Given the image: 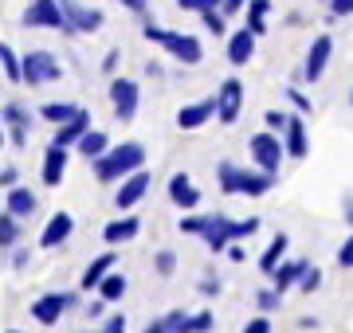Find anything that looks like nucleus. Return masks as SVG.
<instances>
[{
  "label": "nucleus",
  "mask_w": 353,
  "mask_h": 333,
  "mask_svg": "<svg viewBox=\"0 0 353 333\" xmlns=\"http://www.w3.org/2000/svg\"><path fill=\"white\" fill-rule=\"evenodd\" d=\"M287 122H290L287 114H279V110H267V129H271V133H287Z\"/></svg>",
  "instance_id": "obj_40"
},
{
  "label": "nucleus",
  "mask_w": 353,
  "mask_h": 333,
  "mask_svg": "<svg viewBox=\"0 0 353 333\" xmlns=\"http://www.w3.org/2000/svg\"><path fill=\"white\" fill-rule=\"evenodd\" d=\"M169 196H173V204H176V208H185V212H192V208H196V200H201L196 184H192L185 173H176V177L169 180Z\"/></svg>",
  "instance_id": "obj_20"
},
{
  "label": "nucleus",
  "mask_w": 353,
  "mask_h": 333,
  "mask_svg": "<svg viewBox=\"0 0 353 333\" xmlns=\"http://www.w3.org/2000/svg\"><path fill=\"white\" fill-rule=\"evenodd\" d=\"M310 267V263H303V259H283L275 267V275H271V286H275L279 294H287L290 286H299V279H303V270Z\"/></svg>",
  "instance_id": "obj_16"
},
{
  "label": "nucleus",
  "mask_w": 353,
  "mask_h": 333,
  "mask_svg": "<svg viewBox=\"0 0 353 333\" xmlns=\"http://www.w3.org/2000/svg\"><path fill=\"white\" fill-rule=\"evenodd\" d=\"M75 306V294H43V298H36L32 302V318L39 321V325H55V321L63 318V310H71Z\"/></svg>",
  "instance_id": "obj_8"
},
{
  "label": "nucleus",
  "mask_w": 353,
  "mask_h": 333,
  "mask_svg": "<svg viewBox=\"0 0 353 333\" xmlns=\"http://www.w3.org/2000/svg\"><path fill=\"white\" fill-rule=\"evenodd\" d=\"M63 173H67V145H55L51 141V149L43 153V184H63Z\"/></svg>",
  "instance_id": "obj_17"
},
{
  "label": "nucleus",
  "mask_w": 353,
  "mask_h": 333,
  "mask_svg": "<svg viewBox=\"0 0 353 333\" xmlns=\"http://www.w3.org/2000/svg\"><path fill=\"white\" fill-rule=\"evenodd\" d=\"M318 286H322V270H318V267H306L303 279H299V290H303V294H314Z\"/></svg>",
  "instance_id": "obj_38"
},
{
  "label": "nucleus",
  "mask_w": 353,
  "mask_h": 333,
  "mask_svg": "<svg viewBox=\"0 0 353 333\" xmlns=\"http://www.w3.org/2000/svg\"><path fill=\"white\" fill-rule=\"evenodd\" d=\"M4 141H8V129H4V118H0V149H4Z\"/></svg>",
  "instance_id": "obj_57"
},
{
  "label": "nucleus",
  "mask_w": 353,
  "mask_h": 333,
  "mask_svg": "<svg viewBox=\"0 0 353 333\" xmlns=\"http://www.w3.org/2000/svg\"><path fill=\"white\" fill-rule=\"evenodd\" d=\"M243 333H271V321H267V318H252L248 325H243Z\"/></svg>",
  "instance_id": "obj_45"
},
{
  "label": "nucleus",
  "mask_w": 353,
  "mask_h": 333,
  "mask_svg": "<svg viewBox=\"0 0 353 333\" xmlns=\"http://www.w3.org/2000/svg\"><path fill=\"white\" fill-rule=\"evenodd\" d=\"M243 8H248V0H224V16H236Z\"/></svg>",
  "instance_id": "obj_51"
},
{
  "label": "nucleus",
  "mask_w": 353,
  "mask_h": 333,
  "mask_svg": "<svg viewBox=\"0 0 353 333\" xmlns=\"http://www.w3.org/2000/svg\"><path fill=\"white\" fill-rule=\"evenodd\" d=\"M102 71H118V52H110L106 59H102Z\"/></svg>",
  "instance_id": "obj_55"
},
{
  "label": "nucleus",
  "mask_w": 353,
  "mask_h": 333,
  "mask_svg": "<svg viewBox=\"0 0 353 333\" xmlns=\"http://www.w3.org/2000/svg\"><path fill=\"white\" fill-rule=\"evenodd\" d=\"M212 114H216V98H204V103L185 106V110L176 114V126H181V129H196V126H204Z\"/></svg>",
  "instance_id": "obj_22"
},
{
  "label": "nucleus",
  "mask_w": 353,
  "mask_h": 333,
  "mask_svg": "<svg viewBox=\"0 0 353 333\" xmlns=\"http://www.w3.org/2000/svg\"><path fill=\"white\" fill-rule=\"evenodd\" d=\"M165 321H169V333H181L185 330V321H189V314H185V310H169Z\"/></svg>",
  "instance_id": "obj_41"
},
{
  "label": "nucleus",
  "mask_w": 353,
  "mask_h": 333,
  "mask_svg": "<svg viewBox=\"0 0 353 333\" xmlns=\"http://www.w3.org/2000/svg\"><path fill=\"white\" fill-rule=\"evenodd\" d=\"M87 129H94V126H90V114H87V110H79L71 122H63V126L55 129V145H67V149H71V145H79V141H83V133H87Z\"/></svg>",
  "instance_id": "obj_18"
},
{
  "label": "nucleus",
  "mask_w": 353,
  "mask_h": 333,
  "mask_svg": "<svg viewBox=\"0 0 353 333\" xmlns=\"http://www.w3.org/2000/svg\"><path fill=\"white\" fill-rule=\"evenodd\" d=\"M8 333H20V330H8Z\"/></svg>",
  "instance_id": "obj_58"
},
{
  "label": "nucleus",
  "mask_w": 353,
  "mask_h": 333,
  "mask_svg": "<svg viewBox=\"0 0 353 333\" xmlns=\"http://www.w3.org/2000/svg\"><path fill=\"white\" fill-rule=\"evenodd\" d=\"M141 165H145V149L138 141H122V145H110L102 157H94V177L110 184V180H126Z\"/></svg>",
  "instance_id": "obj_1"
},
{
  "label": "nucleus",
  "mask_w": 353,
  "mask_h": 333,
  "mask_svg": "<svg viewBox=\"0 0 353 333\" xmlns=\"http://www.w3.org/2000/svg\"><path fill=\"white\" fill-rule=\"evenodd\" d=\"M255 231H259V219H240V224H236V239H243V235H255Z\"/></svg>",
  "instance_id": "obj_43"
},
{
  "label": "nucleus",
  "mask_w": 353,
  "mask_h": 333,
  "mask_svg": "<svg viewBox=\"0 0 353 333\" xmlns=\"http://www.w3.org/2000/svg\"><path fill=\"white\" fill-rule=\"evenodd\" d=\"M138 228H141V219H134V216H126V219H114V224H106V231H102V239H106V244H130V239L138 235Z\"/></svg>",
  "instance_id": "obj_26"
},
{
  "label": "nucleus",
  "mask_w": 353,
  "mask_h": 333,
  "mask_svg": "<svg viewBox=\"0 0 353 333\" xmlns=\"http://www.w3.org/2000/svg\"><path fill=\"white\" fill-rule=\"evenodd\" d=\"M216 177H220V189L232 196H263L275 189V173H263V169H240L224 161V165L216 169Z\"/></svg>",
  "instance_id": "obj_2"
},
{
  "label": "nucleus",
  "mask_w": 353,
  "mask_h": 333,
  "mask_svg": "<svg viewBox=\"0 0 353 333\" xmlns=\"http://www.w3.org/2000/svg\"><path fill=\"white\" fill-rule=\"evenodd\" d=\"M138 98H141V90L134 78H114L110 83V103H114V118L118 122H130L138 114Z\"/></svg>",
  "instance_id": "obj_7"
},
{
  "label": "nucleus",
  "mask_w": 353,
  "mask_h": 333,
  "mask_svg": "<svg viewBox=\"0 0 353 333\" xmlns=\"http://www.w3.org/2000/svg\"><path fill=\"white\" fill-rule=\"evenodd\" d=\"M283 145H287V157H306L310 141H306V126H303V118H290V122H287Z\"/></svg>",
  "instance_id": "obj_23"
},
{
  "label": "nucleus",
  "mask_w": 353,
  "mask_h": 333,
  "mask_svg": "<svg viewBox=\"0 0 353 333\" xmlns=\"http://www.w3.org/2000/svg\"><path fill=\"white\" fill-rule=\"evenodd\" d=\"M141 333H169V321H165V318H161V321H150Z\"/></svg>",
  "instance_id": "obj_53"
},
{
  "label": "nucleus",
  "mask_w": 353,
  "mask_h": 333,
  "mask_svg": "<svg viewBox=\"0 0 353 333\" xmlns=\"http://www.w3.org/2000/svg\"><path fill=\"white\" fill-rule=\"evenodd\" d=\"M208 330H212V314L201 310V314H192V318L185 321V330H181V333H208Z\"/></svg>",
  "instance_id": "obj_36"
},
{
  "label": "nucleus",
  "mask_w": 353,
  "mask_h": 333,
  "mask_svg": "<svg viewBox=\"0 0 353 333\" xmlns=\"http://www.w3.org/2000/svg\"><path fill=\"white\" fill-rule=\"evenodd\" d=\"M204 16V28L212 32V36H224L228 32V16H224V8H212V12H201Z\"/></svg>",
  "instance_id": "obj_34"
},
{
  "label": "nucleus",
  "mask_w": 353,
  "mask_h": 333,
  "mask_svg": "<svg viewBox=\"0 0 353 333\" xmlns=\"http://www.w3.org/2000/svg\"><path fill=\"white\" fill-rule=\"evenodd\" d=\"M24 24L28 28H55V32L71 36L67 16H63V4H59V0H32V4H28V12H24Z\"/></svg>",
  "instance_id": "obj_4"
},
{
  "label": "nucleus",
  "mask_w": 353,
  "mask_h": 333,
  "mask_svg": "<svg viewBox=\"0 0 353 333\" xmlns=\"http://www.w3.org/2000/svg\"><path fill=\"white\" fill-rule=\"evenodd\" d=\"M87 314H90V318H102V314H106V298H94V302H90V306H87Z\"/></svg>",
  "instance_id": "obj_50"
},
{
  "label": "nucleus",
  "mask_w": 353,
  "mask_h": 333,
  "mask_svg": "<svg viewBox=\"0 0 353 333\" xmlns=\"http://www.w3.org/2000/svg\"><path fill=\"white\" fill-rule=\"evenodd\" d=\"M255 32L252 28H243V32H232V36H228V59H232V63L236 67H248L252 63V55H255Z\"/></svg>",
  "instance_id": "obj_15"
},
{
  "label": "nucleus",
  "mask_w": 353,
  "mask_h": 333,
  "mask_svg": "<svg viewBox=\"0 0 353 333\" xmlns=\"http://www.w3.org/2000/svg\"><path fill=\"white\" fill-rule=\"evenodd\" d=\"M36 193L32 189H24V184H16V189H8V200H4V208L12 212V216H20V219H32V212H36Z\"/></svg>",
  "instance_id": "obj_21"
},
{
  "label": "nucleus",
  "mask_w": 353,
  "mask_h": 333,
  "mask_svg": "<svg viewBox=\"0 0 353 333\" xmlns=\"http://www.w3.org/2000/svg\"><path fill=\"white\" fill-rule=\"evenodd\" d=\"M283 157H287V145H283L275 133H255V138H252V161H255V169L275 173V169L283 165Z\"/></svg>",
  "instance_id": "obj_6"
},
{
  "label": "nucleus",
  "mask_w": 353,
  "mask_h": 333,
  "mask_svg": "<svg viewBox=\"0 0 353 333\" xmlns=\"http://www.w3.org/2000/svg\"><path fill=\"white\" fill-rule=\"evenodd\" d=\"M106 149H110V141H106V133H102V129H87V133H83V141H79V153L90 157V161H94V157H102Z\"/></svg>",
  "instance_id": "obj_29"
},
{
  "label": "nucleus",
  "mask_w": 353,
  "mask_h": 333,
  "mask_svg": "<svg viewBox=\"0 0 353 333\" xmlns=\"http://www.w3.org/2000/svg\"><path fill=\"white\" fill-rule=\"evenodd\" d=\"M75 114H79L75 103H43V106H39V118L51 122V126H63V122H71Z\"/></svg>",
  "instance_id": "obj_27"
},
{
  "label": "nucleus",
  "mask_w": 353,
  "mask_h": 333,
  "mask_svg": "<svg viewBox=\"0 0 353 333\" xmlns=\"http://www.w3.org/2000/svg\"><path fill=\"white\" fill-rule=\"evenodd\" d=\"M330 55H334V39L330 36H318L314 43H310V52H306V63H303V78H322V71H326Z\"/></svg>",
  "instance_id": "obj_13"
},
{
  "label": "nucleus",
  "mask_w": 353,
  "mask_h": 333,
  "mask_svg": "<svg viewBox=\"0 0 353 333\" xmlns=\"http://www.w3.org/2000/svg\"><path fill=\"white\" fill-rule=\"evenodd\" d=\"M204 244H208V251H228V244H236V219L212 216L208 231H204Z\"/></svg>",
  "instance_id": "obj_14"
},
{
  "label": "nucleus",
  "mask_w": 353,
  "mask_h": 333,
  "mask_svg": "<svg viewBox=\"0 0 353 333\" xmlns=\"http://www.w3.org/2000/svg\"><path fill=\"white\" fill-rule=\"evenodd\" d=\"M338 263H341V267H353V235L345 239V244H341V251H338Z\"/></svg>",
  "instance_id": "obj_44"
},
{
  "label": "nucleus",
  "mask_w": 353,
  "mask_h": 333,
  "mask_svg": "<svg viewBox=\"0 0 353 333\" xmlns=\"http://www.w3.org/2000/svg\"><path fill=\"white\" fill-rule=\"evenodd\" d=\"M153 267H157V275H173V270H176V255H173V251H157Z\"/></svg>",
  "instance_id": "obj_39"
},
{
  "label": "nucleus",
  "mask_w": 353,
  "mask_h": 333,
  "mask_svg": "<svg viewBox=\"0 0 353 333\" xmlns=\"http://www.w3.org/2000/svg\"><path fill=\"white\" fill-rule=\"evenodd\" d=\"M248 28H252L255 36H263L267 32V12H271V0H248Z\"/></svg>",
  "instance_id": "obj_30"
},
{
  "label": "nucleus",
  "mask_w": 353,
  "mask_h": 333,
  "mask_svg": "<svg viewBox=\"0 0 353 333\" xmlns=\"http://www.w3.org/2000/svg\"><path fill=\"white\" fill-rule=\"evenodd\" d=\"M228 259H232V263H243V259H248V251H243L240 244H228Z\"/></svg>",
  "instance_id": "obj_52"
},
{
  "label": "nucleus",
  "mask_w": 353,
  "mask_h": 333,
  "mask_svg": "<svg viewBox=\"0 0 353 333\" xmlns=\"http://www.w3.org/2000/svg\"><path fill=\"white\" fill-rule=\"evenodd\" d=\"M71 231H75V219L67 216V212H55V216L48 219L43 235H39V244H43V247H59L67 235H71Z\"/></svg>",
  "instance_id": "obj_19"
},
{
  "label": "nucleus",
  "mask_w": 353,
  "mask_h": 333,
  "mask_svg": "<svg viewBox=\"0 0 353 333\" xmlns=\"http://www.w3.org/2000/svg\"><path fill=\"white\" fill-rule=\"evenodd\" d=\"M118 4H126V8H130V12H145V0H118Z\"/></svg>",
  "instance_id": "obj_54"
},
{
  "label": "nucleus",
  "mask_w": 353,
  "mask_h": 333,
  "mask_svg": "<svg viewBox=\"0 0 353 333\" xmlns=\"http://www.w3.org/2000/svg\"><path fill=\"white\" fill-rule=\"evenodd\" d=\"M0 118H4V126H8V138H12L16 145H28V133H32V110H28L24 103H8L4 110H0Z\"/></svg>",
  "instance_id": "obj_11"
},
{
  "label": "nucleus",
  "mask_w": 353,
  "mask_h": 333,
  "mask_svg": "<svg viewBox=\"0 0 353 333\" xmlns=\"http://www.w3.org/2000/svg\"><path fill=\"white\" fill-rule=\"evenodd\" d=\"M16 239H20V216H12L4 208V216H0V247H12Z\"/></svg>",
  "instance_id": "obj_32"
},
{
  "label": "nucleus",
  "mask_w": 353,
  "mask_h": 333,
  "mask_svg": "<svg viewBox=\"0 0 353 333\" xmlns=\"http://www.w3.org/2000/svg\"><path fill=\"white\" fill-rule=\"evenodd\" d=\"M287 98L294 103V110H299V114H310V98H306L303 90H294V87H290V90H287Z\"/></svg>",
  "instance_id": "obj_42"
},
{
  "label": "nucleus",
  "mask_w": 353,
  "mask_h": 333,
  "mask_svg": "<svg viewBox=\"0 0 353 333\" xmlns=\"http://www.w3.org/2000/svg\"><path fill=\"white\" fill-rule=\"evenodd\" d=\"M240 106H243V83L240 78H228L224 87H220V94H216V114H220V122L232 126L240 118Z\"/></svg>",
  "instance_id": "obj_10"
},
{
  "label": "nucleus",
  "mask_w": 353,
  "mask_h": 333,
  "mask_svg": "<svg viewBox=\"0 0 353 333\" xmlns=\"http://www.w3.org/2000/svg\"><path fill=\"white\" fill-rule=\"evenodd\" d=\"M141 36L150 39V43H161L165 52L173 55L176 63H201L204 59V47H201V39L189 36V32H169V28H157V24H145V32Z\"/></svg>",
  "instance_id": "obj_3"
},
{
  "label": "nucleus",
  "mask_w": 353,
  "mask_h": 333,
  "mask_svg": "<svg viewBox=\"0 0 353 333\" xmlns=\"http://www.w3.org/2000/svg\"><path fill=\"white\" fill-rule=\"evenodd\" d=\"M330 12L334 16H353V0H330Z\"/></svg>",
  "instance_id": "obj_46"
},
{
  "label": "nucleus",
  "mask_w": 353,
  "mask_h": 333,
  "mask_svg": "<svg viewBox=\"0 0 353 333\" xmlns=\"http://www.w3.org/2000/svg\"><path fill=\"white\" fill-rule=\"evenodd\" d=\"M102 333H126V318H122V314H114L110 321H106V330Z\"/></svg>",
  "instance_id": "obj_47"
},
{
  "label": "nucleus",
  "mask_w": 353,
  "mask_h": 333,
  "mask_svg": "<svg viewBox=\"0 0 353 333\" xmlns=\"http://www.w3.org/2000/svg\"><path fill=\"white\" fill-rule=\"evenodd\" d=\"M201 294H208V298H216V294H220V282H216L212 275H208V279L201 282Z\"/></svg>",
  "instance_id": "obj_49"
},
{
  "label": "nucleus",
  "mask_w": 353,
  "mask_h": 333,
  "mask_svg": "<svg viewBox=\"0 0 353 333\" xmlns=\"http://www.w3.org/2000/svg\"><path fill=\"white\" fill-rule=\"evenodd\" d=\"M0 71H4V78H12V83H24V59L8 43H0Z\"/></svg>",
  "instance_id": "obj_28"
},
{
  "label": "nucleus",
  "mask_w": 353,
  "mask_h": 333,
  "mask_svg": "<svg viewBox=\"0 0 353 333\" xmlns=\"http://www.w3.org/2000/svg\"><path fill=\"white\" fill-rule=\"evenodd\" d=\"M350 103H353V98H350Z\"/></svg>",
  "instance_id": "obj_59"
},
{
  "label": "nucleus",
  "mask_w": 353,
  "mask_h": 333,
  "mask_svg": "<svg viewBox=\"0 0 353 333\" xmlns=\"http://www.w3.org/2000/svg\"><path fill=\"white\" fill-rule=\"evenodd\" d=\"M208 219H212V216H192V212H189L176 228L185 231V235H204V231H208Z\"/></svg>",
  "instance_id": "obj_35"
},
{
  "label": "nucleus",
  "mask_w": 353,
  "mask_h": 333,
  "mask_svg": "<svg viewBox=\"0 0 353 333\" xmlns=\"http://www.w3.org/2000/svg\"><path fill=\"white\" fill-rule=\"evenodd\" d=\"M20 180H16V169H0V189H16Z\"/></svg>",
  "instance_id": "obj_48"
},
{
  "label": "nucleus",
  "mask_w": 353,
  "mask_h": 333,
  "mask_svg": "<svg viewBox=\"0 0 353 333\" xmlns=\"http://www.w3.org/2000/svg\"><path fill=\"white\" fill-rule=\"evenodd\" d=\"M255 306L263 310V314H275V310L283 306V294H279L275 286H271V290H259V294H255Z\"/></svg>",
  "instance_id": "obj_33"
},
{
  "label": "nucleus",
  "mask_w": 353,
  "mask_h": 333,
  "mask_svg": "<svg viewBox=\"0 0 353 333\" xmlns=\"http://www.w3.org/2000/svg\"><path fill=\"white\" fill-rule=\"evenodd\" d=\"M287 259V235L279 231V235H271V244H267V251L259 255V270L263 275H275V267Z\"/></svg>",
  "instance_id": "obj_25"
},
{
  "label": "nucleus",
  "mask_w": 353,
  "mask_h": 333,
  "mask_svg": "<svg viewBox=\"0 0 353 333\" xmlns=\"http://www.w3.org/2000/svg\"><path fill=\"white\" fill-rule=\"evenodd\" d=\"M59 4H63V16H67L71 36H75V32H99L102 28L99 8H87V4H79V0H59Z\"/></svg>",
  "instance_id": "obj_9"
},
{
  "label": "nucleus",
  "mask_w": 353,
  "mask_h": 333,
  "mask_svg": "<svg viewBox=\"0 0 353 333\" xmlns=\"http://www.w3.org/2000/svg\"><path fill=\"white\" fill-rule=\"evenodd\" d=\"M345 224H350V228H353V196H350V200H345Z\"/></svg>",
  "instance_id": "obj_56"
},
{
  "label": "nucleus",
  "mask_w": 353,
  "mask_h": 333,
  "mask_svg": "<svg viewBox=\"0 0 353 333\" xmlns=\"http://www.w3.org/2000/svg\"><path fill=\"white\" fill-rule=\"evenodd\" d=\"M99 294L106 298V302H118V298H126V275H106L102 279V286H99Z\"/></svg>",
  "instance_id": "obj_31"
},
{
  "label": "nucleus",
  "mask_w": 353,
  "mask_h": 333,
  "mask_svg": "<svg viewBox=\"0 0 353 333\" xmlns=\"http://www.w3.org/2000/svg\"><path fill=\"white\" fill-rule=\"evenodd\" d=\"M145 193H150V173H145V169H138V173H130V177L122 180V189L114 193V204L122 208V212H130V208L138 204Z\"/></svg>",
  "instance_id": "obj_12"
},
{
  "label": "nucleus",
  "mask_w": 353,
  "mask_h": 333,
  "mask_svg": "<svg viewBox=\"0 0 353 333\" xmlns=\"http://www.w3.org/2000/svg\"><path fill=\"white\" fill-rule=\"evenodd\" d=\"M176 8H185V12H212V8H224V0H176Z\"/></svg>",
  "instance_id": "obj_37"
},
{
  "label": "nucleus",
  "mask_w": 353,
  "mask_h": 333,
  "mask_svg": "<svg viewBox=\"0 0 353 333\" xmlns=\"http://www.w3.org/2000/svg\"><path fill=\"white\" fill-rule=\"evenodd\" d=\"M63 75V67L51 52H28L24 55V83L28 87H43V83H55Z\"/></svg>",
  "instance_id": "obj_5"
},
{
  "label": "nucleus",
  "mask_w": 353,
  "mask_h": 333,
  "mask_svg": "<svg viewBox=\"0 0 353 333\" xmlns=\"http://www.w3.org/2000/svg\"><path fill=\"white\" fill-rule=\"evenodd\" d=\"M110 270H114V251H106V255H99L87 270H83V290H99L102 279H106Z\"/></svg>",
  "instance_id": "obj_24"
}]
</instances>
